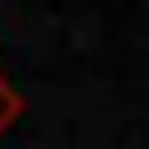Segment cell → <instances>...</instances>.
Returning a JSON list of instances; mask_svg holds the SVG:
<instances>
[{
  "label": "cell",
  "instance_id": "6da1fadb",
  "mask_svg": "<svg viewBox=\"0 0 149 149\" xmlns=\"http://www.w3.org/2000/svg\"><path fill=\"white\" fill-rule=\"evenodd\" d=\"M19 116H23V98H19V88H14V84L0 74V135H5V130H9Z\"/></svg>",
  "mask_w": 149,
  "mask_h": 149
}]
</instances>
